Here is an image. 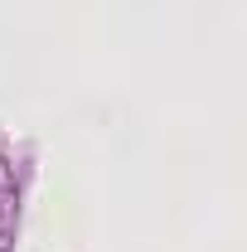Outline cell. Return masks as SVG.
I'll return each instance as SVG.
<instances>
[{
    "instance_id": "6da1fadb",
    "label": "cell",
    "mask_w": 247,
    "mask_h": 252,
    "mask_svg": "<svg viewBox=\"0 0 247 252\" xmlns=\"http://www.w3.org/2000/svg\"><path fill=\"white\" fill-rule=\"evenodd\" d=\"M15 219H20V189H15L10 165L0 160V252L15 248Z\"/></svg>"
}]
</instances>
